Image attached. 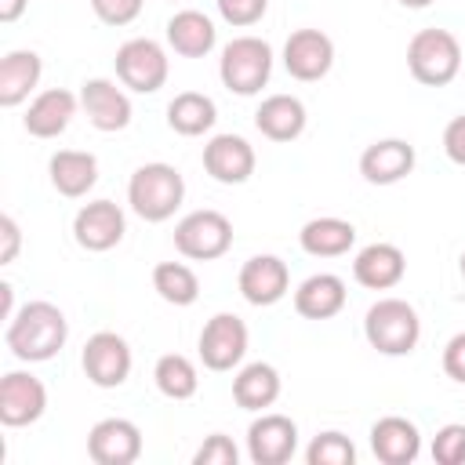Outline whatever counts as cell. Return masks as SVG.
I'll list each match as a JSON object with an SVG mask.
<instances>
[{
  "mask_svg": "<svg viewBox=\"0 0 465 465\" xmlns=\"http://www.w3.org/2000/svg\"><path fill=\"white\" fill-rule=\"evenodd\" d=\"M91 11L105 25H127L142 15V0H91Z\"/></svg>",
  "mask_w": 465,
  "mask_h": 465,
  "instance_id": "obj_36",
  "label": "cell"
},
{
  "mask_svg": "<svg viewBox=\"0 0 465 465\" xmlns=\"http://www.w3.org/2000/svg\"><path fill=\"white\" fill-rule=\"evenodd\" d=\"M167 44L174 47V54L182 58H203L214 47V22L203 11H174L167 22Z\"/></svg>",
  "mask_w": 465,
  "mask_h": 465,
  "instance_id": "obj_27",
  "label": "cell"
},
{
  "mask_svg": "<svg viewBox=\"0 0 465 465\" xmlns=\"http://www.w3.org/2000/svg\"><path fill=\"white\" fill-rule=\"evenodd\" d=\"M174 247L193 262H214L232 247V222L222 211H193L174 225Z\"/></svg>",
  "mask_w": 465,
  "mask_h": 465,
  "instance_id": "obj_6",
  "label": "cell"
},
{
  "mask_svg": "<svg viewBox=\"0 0 465 465\" xmlns=\"http://www.w3.org/2000/svg\"><path fill=\"white\" fill-rule=\"evenodd\" d=\"M247 352V323L236 312H214L200 331V360L211 371H232Z\"/></svg>",
  "mask_w": 465,
  "mask_h": 465,
  "instance_id": "obj_9",
  "label": "cell"
},
{
  "mask_svg": "<svg viewBox=\"0 0 465 465\" xmlns=\"http://www.w3.org/2000/svg\"><path fill=\"white\" fill-rule=\"evenodd\" d=\"M73 116H76V94L65 87H47L29 102L22 127L33 138H58L73 124Z\"/></svg>",
  "mask_w": 465,
  "mask_h": 465,
  "instance_id": "obj_19",
  "label": "cell"
},
{
  "mask_svg": "<svg viewBox=\"0 0 465 465\" xmlns=\"http://www.w3.org/2000/svg\"><path fill=\"white\" fill-rule=\"evenodd\" d=\"M203 171L222 185H240L254 174V149L240 134H214L203 145Z\"/></svg>",
  "mask_w": 465,
  "mask_h": 465,
  "instance_id": "obj_15",
  "label": "cell"
},
{
  "mask_svg": "<svg viewBox=\"0 0 465 465\" xmlns=\"http://www.w3.org/2000/svg\"><path fill=\"white\" fill-rule=\"evenodd\" d=\"M232 400L243 411H265L280 400V374L272 363H247L236 378H232Z\"/></svg>",
  "mask_w": 465,
  "mask_h": 465,
  "instance_id": "obj_28",
  "label": "cell"
},
{
  "mask_svg": "<svg viewBox=\"0 0 465 465\" xmlns=\"http://www.w3.org/2000/svg\"><path fill=\"white\" fill-rule=\"evenodd\" d=\"M400 4H403V7H411V11H421V7H429L432 0H400Z\"/></svg>",
  "mask_w": 465,
  "mask_h": 465,
  "instance_id": "obj_42",
  "label": "cell"
},
{
  "mask_svg": "<svg viewBox=\"0 0 465 465\" xmlns=\"http://www.w3.org/2000/svg\"><path fill=\"white\" fill-rule=\"evenodd\" d=\"M47 174L62 196L76 200V196H87V189L98 182V160L84 149H58L47 163Z\"/></svg>",
  "mask_w": 465,
  "mask_h": 465,
  "instance_id": "obj_24",
  "label": "cell"
},
{
  "mask_svg": "<svg viewBox=\"0 0 465 465\" xmlns=\"http://www.w3.org/2000/svg\"><path fill=\"white\" fill-rule=\"evenodd\" d=\"M80 105L98 131H124L131 124V98L105 76H94L80 87Z\"/></svg>",
  "mask_w": 465,
  "mask_h": 465,
  "instance_id": "obj_17",
  "label": "cell"
},
{
  "mask_svg": "<svg viewBox=\"0 0 465 465\" xmlns=\"http://www.w3.org/2000/svg\"><path fill=\"white\" fill-rule=\"evenodd\" d=\"M124 211L113 200H91L73 218V236L84 251H113L124 240Z\"/></svg>",
  "mask_w": 465,
  "mask_h": 465,
  "instance_id": "obj_14",
  "label": "cell"
},
{
  "mask_svg": "<svg viewBox=\"0 0 465 465\" xmlns=\"http://www.w3.org/2000/svg\"><path fill=\"white\" fill-rule=\"evenodd\" d=\"M291 287L287 262L276 254H254L240 269V294L251 305H276Z\"/></svg>",
  "mask_w": 465,
  "mask_h": 465,
  "instance_id": "obj_16",
  "label": "cell"
},
{
  "mask_svg": "<svg viewBox=\"0 0 465 465\" xmlns=\"http://www.w3.org/2000/svg\"><path fill=\"white\" fill-rule=\"evenodd\" d=\"M87 454L98 465H131L142 454V432L127 418H102L87 432Z\"/></svg>",
  "mask_w": 465,
  "mask_h": 465,
  "instance_id": "obj_13",
  "label": "cell"
},
{
  "mask_svg": "<svg viewBox=\"0 0 465 465\" xmlns=\"http://www.w3.org/2000/svg\"><path fill=\"white\" fill-rule=\"evenodd\" d=\"M414 171V145L403 138H381L363 149L360 156V174L371 185H396Z\"/></svg>",
  "mask_w": 465,
  "mask_h": 465,
  "instance_id": "obj_20",
  "label": "cell"
},
{
  "mask_svg": "<svg viewBox=\"0 0 465 465\" xmlns=\"http://www.w3.org/2000/svg\"><path fill=\"white\" fill-rule=\"evenodd\" d=\"M443 153H447L454 163L465 167V113L454 116V120L443 127Z\"/></svg>",
  "mask_w": 465,
  "mask_h": 465,
  "instance_id": "obj_38",
  "label": "cell"
},
{
  "mask_svg": "<svg viewBox=\"0 0 465 465\" xmlns=\"http://www.w3.org/2000/svg\"><path fill=\"white\" fill-rule=\"evenodd\" d=\"M345 280L334 272H316L298 283L294 291V312L305 320H331L345 309Z\"/></svg>",
  "mask_w": 465,
  "mask_h": 465,
  "instance_id": "obj_22",
  "label": "cell"
},
{
  "mask_svg": "<svg viewBox=\"0 0 465 465\" xmlns=\"http://www.w3.org/2000/svg\"><path fill=\"white\" fill-rule=\"evenodd\" d=\"M47 411V389L40 378L25 371H7L0 378V421L7 429L33 425Z\"/></svg>",
  "mask_w": 465,
  "mask_h": 465,
  "instance_id": "obj_10",
  "label": "cell"
},
{
  "mask_svg": "<svg viewBox=\"0 0 465 465\" xmlns=\"http://www.w3.org/2000/svg\"><path fill=\"white\" fill-rule=\"evenodd\" d=\"M153 381H156V389H160L167 400H189V396H196V385H200L193 360L182 356V352L160 356L156 367H153Z\"/></svg>",
  "mask_w": 465,
  "mask_h": 465,
  "instance_id": "obj_30",
  "label": "cell"
},
{
  "mask_svg": "<svg viewBox=\"0 0 465 465\" xmlns=\"http://www.w3.org/2000/svg\"><path fill=\"white\" fill-rule=\"evenodd\" d=\"M443 374L450 381L465 385V331H458L447 345H443Z\"/></svg>",
  "mask_w": 465,
  "mask_h": 465,
  "instance_id": "obj_37",
  "label": "cell"
},
{
  "mask_svg": "<svg viewBox=\"0 0 465 465\" xmlns=\"http://www.w3.org/2000/svg\"><path fill=\"white\" fill-rule=\"evenodd\" d=\"M185 200V182L171 163H142L127 182V203L145 222H167Z\"/></svg>",
  "mask_w": 465,
  "mask_h": 465,
  "instance_id": "obj_2",
  "label": "cell"
},
{
  "mask_svg": "<svg viewBox=\"0 0 465 465\" xmlns=\"http://www.w3.org/2000/svg\"><path fill=\"white\" fill-rule=\"evenodd\" d=\"M40 54L36 51H7L0 58V105L15 109L29 98V91L40 84Z\"/></svg>",
  "mask_w": 465,
  "mask_h": 465,
  "instance_id": "obj_25",
  "label": "cell"
},
{
  "mask_svg": "<svg viewBox=\"0 0 465 465\" xmlns=\"http://www.w3.org/2000/svg\"><path fill=\"white\" fill-rule=\"evenodd\" d=\"M265 7H269V0H218V15L236 29H247V25L262 22Z\"/></svg>",
  "mask_w": 465,
  "mask_h": 465,
  "instance_id": "obj_35",
  "label": "cell"
},
{
  "mask_svg": "<svg viewBox=\"0 0 465 465\" xmlns=\"http://www.w3.org/2000/svg\"><path fill=\"white\" fill-rule=\"evenodd\" d=\"M116 76L124 87L153 94L167 84V51L149 36H134L116 51Z\"/></svg>",
  "mask_w": 465,
  "mask_h": 465,
  "instance_id": "obj_7",
  "label": "cell"
},
{
  "mask_svg": "<svg viewBox=\"0 0 465 465\" xmlns=\"http://www.w3.org/2000/svg\"><path fill=\"white\" fill-rule=\"evenodd\" d=\"M272 73V47L262 36H236L222 47L218 76L232 94H258Z\"/></svg>",
  "mask_w": 465,
  "mask_h": 465,
  "instance_id": "obj_5",
  "label": "cell"
},
{
  "mask_svg": "<svg viewBox=\"0 0 465 465\" xmlns=\"http://www.w3.org/2000/svg\"><path fill=\"white\" fill-rule=\"evenodd\" d=\"M214 120H218V105H214V98H207V94H200V91H182V94H174L171 105H167V124H171V131H178V134H185V138H196V134L211 131Z\"/></svg>",
  "mask_w": 465,
  "mask_h": 465,
  "instance_id": "obj_29",
  "label": "cell"
},
{
  "mask_svg": "<svg viewBox=\"0 0 465 465\" xmlns=\"http://www.w3.org/2000/svg\"><path fill=\"white\" fill-rule=\"evenodd\" d=\"M298 243H302V251L312 254V258H338V254H345V251L356 243V229H352V222H345V218L323 214V218H312V222L302 225Z\"/></svg>",
  "mask_w": 465,
  "mask_h": 465,
  "instance_id": "obj_26",
  "label": "cell"
},
{
  "mask_svg": "<svg viewBox=\"0 0 465 465\" xmlns=\"http://www.w3.org/2000/svg\"><path fill=\"white\" fill-rule=\"evenodd\" d=\"M0 236H4V251H0V265H11L15 254H18V243H22V232H18V222L11 214H0Z\"/></svg>",
  "mask_w": 465,
  "mask_h": 465,
  "instance_id": "obj_39",
  "label": "cell"
},
{
  "mask_svg": "<svg viewBox=\"0 0 465 465\" xmlns=\"http://www.w3.org/2000/svg\"><path fill=\"white\" fill-rule=\"evenodd\" d=\"M80 363H84V374H87L91 385L116 389L131 374V345L116 331H98V334L87 338Z\"/></svg>",
  "mask_w": 465,
  "mask_h": 465,
  "instance_id": "obj_8",
  "label": "cell"
},
{
  "mask_svg": "<svg viewBox=\"0 0 465 465\" xmlns=\"http://www.w3.org/2000/svg\"><path fill=\"white\" fill-rule=\"evenodd\" d=\"M153 291L167 302V305H193L200 298V280L189 265L182 262H160L153 269Z\"/></svg>",
  "mask_w": 465,
  "mask_h": 465,
  "instance_id": "obj_31",
  "label": "cell"
},
{
  "mask_svg": "<svg viewBox=\"0 0 465 465\" xmlns=\"http://www.w3.org/2000/svg\"><path fill=\"white\" fill-rule=\"evenodd\" d=\"M25 4H29V0H0V22H15V18H22Z\"/></svg>",
  "mask_w": 465,
  "mask_h": 465,
  "instance_id": "obj_41",
  "label": "cell"
},
{
  "mask_svg": "<svg viewBox=\"0 0 465 465\" xmlns=\"http://www.w3.org/2000/svg\"><path fill=\"white\" fill-rule=\"evenodd\" d=\"M298 450V425L287 414H262L247 429V458L254 465H283Z\"/></svg>",
  "mask_w": 465,
  "mask_h": 465,
  "instance_id": "obj_11",
  "label": "cell"
},
{
  "mask_svg": "<svg viewBox=\"0 0 465 465\" xmlns=\"http://www.w3.org/2000/svg\"><path fill=\"white\" fill-rule=\"evenodd\" d=\"M305 461L309 465H352L356 461V447H352V440L345 432L327 429L305 447Z\"/></svg>",
  "mask_w": 465,
  "mask_h": 465,
  "instance_id": "obj_32",
  "label": "cell"
},
{
  "mask_svg": "<svg viewBox=\"0 0 465 465\" xmlns=\"http://www.w3.org/2000/svg\"><path fill=\"white\" fill-rule=\"evenodd\" d=\"M403 272H407V258L396 243H367L352 262V276L367 291H389L403 280Z\"/></svg>",
  "mask_w": 465,
  "mask_h": 465,
  "instance_id": "obj_21",
  "label": "cell"
},
{
  "mask_svg": "<svg viewBox=\"0 0 465 465\" xmlns=\"http://www.w3.org/2000/svg\"><path fill=\"white\" fill-rule=\"evenodd\" d=\"M363 334L381 356H407L421 338V320L403 298H378L363 316Z\"/></svg>",
  "mask_w": 465,
  "mask_h": 465,
  "instance_id": "obj_3",
  "label": "cell"
},
{
  "mask_svg": "<svg viewBox=\"0 0 465 465\" xmlns=\"http://www.w3.org/2000/svg\"><path fill=\"white\" fill-rule=\"evenodd\" d=\"M254 127L269 138V142H294L305 131V105L294 94H269L258 113H254Z\"/></svg>",
  "mask_w": 465,
  "mask_h": 465,
  "instance_id": "obj_23",
  "label": "cell"
},
{
  "mask_svg": "<svg viewBox=\"0 0 465 465\" xmlns=\"http://www.w3.org/2000/svg\"><path fill=\"white\" fill-rule=\"evenodd\" d=\"M283 65H287V73L294 80H305V84L327 76L331 65H334L331 36L320 33V29H294L287 36V44H283Z\"/></svg>",
  "mask_w": 465,
  "mask_h": 465,
  "instance_id": "obj_12",
  "label": "cell"
},
{
  "mask_svg": "<svg viewBox=\"0 0 465 465\" xmlns=\"http://www.w3.org/2000/svg\"><path fill=\"white\" fill-rule=\"evenodd\" d=\"M18 309H15V287L11 283H0V316L11 320Z\"/></svg>",
  "mask_w": 465,
  "mask_h": 465,
  "instance_id": "obj_40",
  "label": "cell"
},
{
  "mask_svg": "<svg viewBox=\"0 0 465 465\" xmlns=\"http://www.w3.org/2000/svg\"><path fill=\"white\" fill-rule=\"evenodd\" d=\"M236 461H240V450L225 432H211L193 454V465H236Z\"/></svg>",
  "mask_w": 465,
  "mask_h": 465,
  "instance_id": "obj_34",
  "label": "cell"
},
{
  "mask_svg": "<svg viewBox=\"0 0 465 465\" xmlns=\"http://www.w3.org/2000/svg\"><path fill=\"white\" fill-rule=\"evenodd\" d=\"M371 450L381 465H411L421 454V432L414 421H407L400 414L378 418L371 429Z\"/></svg>",
  "mask_w": 465,
  "mask_h": 465,
  "instance_id": "obj_18",
  "label": "cell"
},
{
  "mask_svg": "<svg viewBox=\"0 0 465 465\" xmlns=\"http://www.w3.org/2000/svg\"><path fill=\"white\" fill-rule=\"evenodd\" d=\"M65 338H69V323H65L62 309L51 302H25L7 320V331H4L11 356H18L22 363H44V360L58 356Z\"/></svg>",
  "mask_w": 465,
  "mask_h": 465,
  "instance_id": "obj_1",
  "label": "cell"
},
{
  "mask_svg": "<svg viewBox=\"0 0 465 465\" xmlns=\"http://www.w3.org/2000/svg\"><path fill=\"white\" fill-rule=\"evenodd\" d=\"M461 276H465V254H461Z\"/></svg>",
  "mask_w": 465,
  "mask_h": 465,
  "instance_id": "obj_43",
  "label": "cell"
},
{
  "mask_svg": "<svg viewBox=\"0 0 465 465\" xmlns=\"http://www.w3.org/2000/svg\"><path fill=\"white\" fill-rule=\"evenodd\" d=\"M432 461L436 465H465V425L450 421L432 440Z\"/></svg>",
  "mask_w": 465,
  "mask_h": 465,
  "instance_id": "obj_33",
  "label": "cell"
},
{
  "mask_svg": "<svg viewBox=\"0 0 465 465\" xmlns=\"http://www.w3.org/2000/svg\"><path fill=\"white\" fill-rule=\"evenodd\" d=\"M171 4H174V0H171Z\"/></svg>",
  "mask_w": 465,
  "mask_h": 465,
  "instance_id": "obj_44",
  "label": "cell"
},
{
  "mask_svg": "<svg viewBox=\"0 0 465 465\" xmlns=\"http://www.w3.org/2000/svg\"><path fill=\"white\" fill-rule=\"evenodd\" d=\"M407 69L425 87H447L461 69V44L450 29H418L407 44Z\"/></svg>",
  "mask_w": 465,
  "mask_h": 465,
  "instance_id": "obj_4",
  "label": "cell"
}]
</instances>
